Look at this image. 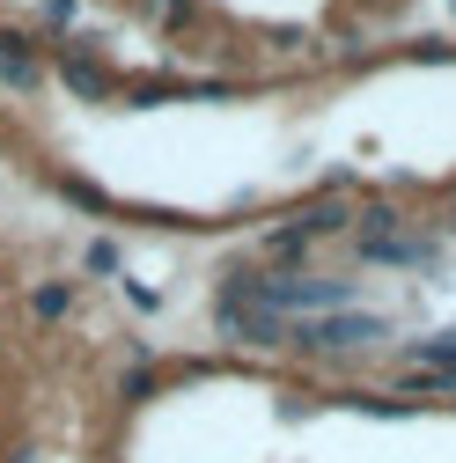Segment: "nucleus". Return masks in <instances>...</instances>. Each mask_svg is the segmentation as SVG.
<instances>
[{
  "instance_id": "nucleus-1",
  "label": "nucleus",
  "mask_w": 456,
  "mask_h": 463,
  "mask_svg": "<svg viewBox=\"0 0 456 463\" xmlns=\"http://www.w3.org/2000/svg\"><path fill=\"white\" fill-rule=\"evenodd\" d=\"M361 258H383V265H427V258H434V243H405V236H375V243H361Z\"/></svg>"
},
{
  "instance_id": "nucleus-7",
  "label": "nucleus",
  "mask_w": 456,
  "mask_h": 463,
  "mask_svg": "<svg viewBox=\"0 0 456 463\" xmlns=\"http://www.w3.org/2000/svg\"><path fill=\"white\" fill-rule=\"evenodd\" d=\"M420 354H434V361H456V331H449V338H427Z\"/></svg>"
},
{
  "instance_id": "nucleus-4",
  "label": "nucleus",
  "mask_w": 456,
  "mask_h": 463,
  "mask_svg": "<svg viewBox=\"0 0 456 463\" xmlns=\"http://www.w3.org/2000/svg\"><path fill=\"white\" fill-rule=\"evenodd\" d=\"M30 309H37L44 324H52V317H67V309H74V287H60V279H44L37 295H30Z\"/></svg>"
},
{
  "instance_id": "nucleus-6",
  "label": "nucleus",
  "mask_w": 456,
  "mask_h": 463,
  "mask_svg": "<svg viewBox=\"0 0 456 463\" xmlns=\"http://www.w3.org/2000/svg\"><path fill=\"white\" fill-rule=\"evenodd\" d=\"M361 228H368V236H383V228H397V213H390V206H361Z\"/></svg>"
},
{
  "instance_id": "nucleus-5",
  "label": "nucleus",
  "mask_w": 456,
  "mask_h": 463,
  "mask_svg": "<svg viewBox=\"0 0 456 463\" xmlns=\"http://www.w3.org/2000/svg\"><path fill=\"white\" fill-rule=\"evenodd\" d=\"M295 228H302V236H331V228H347V206H338V199H324V206H309Z\"/></svg>"
},
{
  "instance_id": "nucleus-2",
  "label": "nucleus",
  "mask_w": 456,
  "mask_h": 463,
  "mask_svg": "<svg viewBox=\"0 0 456 463\" xmlns=\"http://www.w3.org/2000/svg\"><path fill=\"white\" fill-rule=\"evenodd\" d=\"M309 345H368V338H383V324L375 317H361V324H324V331H302Z\"/></svg>"
},
{
  "instance_id": "nucleus-3",
  "label": "nucleus",
  "mask_w": 456,
  "mask_h": 463,
  "mask_svg": "<svg viewBox=\"0 0 456 463\" xmlns=\"http://www.w3.org/2000/svg\"><path fill=\"white\" fill-rule=\"evenodd\" d=\"M60 81H67L74 96H110V74L89 67V60H60Z\"/></svg>"
}]
</instances>
